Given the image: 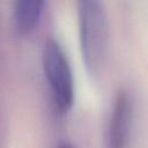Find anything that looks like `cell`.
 Listing matches in <instances>:
<instances>
[{
  "mask_svg": "<svg viewBox=\"0 0 148 148\" xmlns=\"http://www.w3.org/2000/svg\"><path fill=\"white\" fill-rule=\"evenodd\" d=\"M58 148H73V147L69 143H67V142H60L59 146H58Z\"/></svg>",
  "mask_w": 148,
  "mask_h": 148,
  "instance_id": "obj_5",
  "label": "cell"
},
{
  "mask_svg": "<svg viewBox=\"0 0 148 148\" xmlns=\"http://www.w3.org/2000/svg\"><path fill=\"white\" fill-rule=\"evenodd\" d=\"M44 5V0H17L13 10L15 29L21 34L34 29L40 17Z\"/></svg>",
  "mask_w": 148,
  "mask_h": 148,
  "instance_id": "obj_4",
  "label": "cell"
},
{
  "mask_svg": "<svg viewBox=\"0 0 148 148\" xmlns=\"http://www.w3.org/2000/svg\"><path fill=\"white\" fill-rule=\"evenodd\" d=\"M43 67L58 108L67 111L74 98L73 74L61 45L53 38L47 39L44 44Z\"/></svg>",
  "mask_w": 148,
  "mask_h": 148,
  "instance_id": "obj_2",
  "label": "cell"
},
{
  "mask_svg": "<svg viewBox=\"0 0 148 148\" xmlns=\"http://www.w3.org/2000/svg\"><path fill=\"white\" fill-rule=\"evenodd\" d=\"M133 105L130 94L119 89L113 98L109 121L110 148H126L130 141Z\"/></svg>",
  "mask_w": 148,
  "mask_h": 148,
  "instance_id": "obj_3",
  "label": "cell"
},
{
  "mask_svg": "<svg viewBox=\"0 0 148 148\" xmlns=\"http://www.w3.org/2000/svg\"><path fill=\"white\" fill-rule=\"evenodd\" d=\"M77 14L82 58L87 69L91 74H97L108 56V14L103 2L98 0H80L77 2Z\"/></svg>",
  "mask_w": 148,
  "mask_h": 148,
  "instance_id": "obj_1",
  "label": "cell"
}]
</instances>
